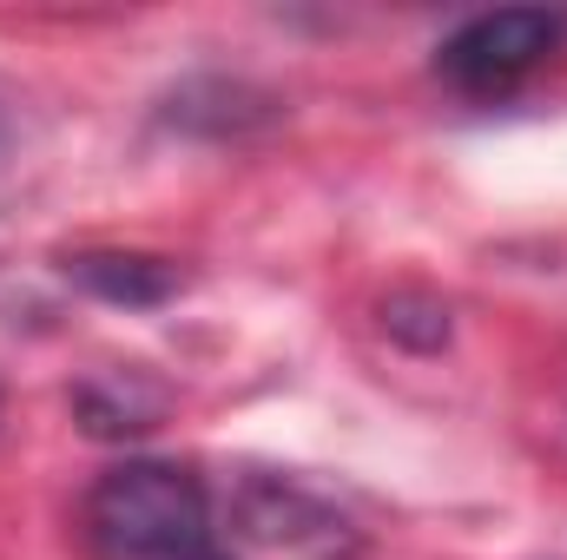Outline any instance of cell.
Returning <instances> with one entry per match:
<instances>
[{"mask_svg": "<svg viewBox=\"0 0 567 560\" xmlns=\"http://www.w3.org/2000/svg\"><path fill=\"white\" fill-rule=\"evenodd\" d=\"M86 541L100 560H231L218 548L198 475L172 462H120L86 495Z\"/></svg>", "mask_w": 567, "mask_h": 560, "instance_id": "cell-1", "label": "cell"}, {"mask_svg": "<svg viewBox=\"0 0 567 560\" xmlns=\"http://www.w3.org/2000/svg\"><path fill=\"white\" fill-rule=\"evenodd\" d=\"M561 33L567 20L548 13V7H502V13H475L462 33L442 40L435 53V73L462 93H508L522 86L535 66H548L561 53Z\"/></svg>", "mask_w": 567, "mask_h": 560, "instance_id": "cell-2", "label": "cell"}, {"mask_svg": "<svg viewBox=\"0 0 567 560\" xmlns=\"http://www.w3.org/2000/svg\"><path fill=\"white\" fill-rule=\"evenodd\" d=\"M66 278L86 283L93 297H106V303H165L172 290H178V265H165V258H140V251H80V258H66Z\"/></svg>", "mask_w": 567, "mask_h": 560, "instance_id": "cell-3", "label": "cell"}]
</instances>
